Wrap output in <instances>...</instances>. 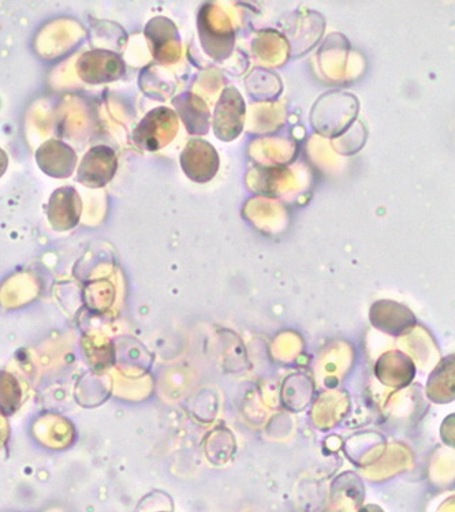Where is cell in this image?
<instances>
[{
	"mask_svg": "<svg viewBox=\"0 0 455 512\" xmlns=\"http://www.w3.org/2000/svg\"><path fill=\"white\" fill-rule=\"evenodd\" d=\"M118 170L117 153L107 145H96L82 158L77 182L91 189H100L113 181Z\"/></svg>",
	"mask_w": 455,
	"mask_h": 512,
	"instance_id": "1",
	"label": "cell"
},
{
	"mask_svg": "<svg viewBox=\"0 0 455 512\" xmlns=\"http://www.w3.org/2000/svg\"><path fill=\"white\" fill-rule=\"evenodd\" d=\"M122 56L106 50L85 52L77 61V73L87 84L114 82L125 76Z\"/></svg>",
	"mask_w": 455,
	"mask_h": 512,
	"instance_id": "2",
	"label": "cell"
},
{
	"mask_svg": "<svg viewBox=\"0 0 455 512\" xmlns=\"http://www.w3.org/2000/svg\"><path fill=\"white\" fill-rule=\"evenodd\" d=\"M177 117L169 108L159 107L149 111L133 133V141L137 147L154 152L169 142L166 130L175 129Z\"/></svg>",
	"mask_w": 455,
	"mask_h": 512,
	"instance_id": "3",
	"label": "cell"
},
{
	"mask_svg": "<svg viewBox=\"0 0 455 512\" xmlns=\"http://www.w3.org/2000/svg\"><path fill=\"white\" fill-rule=\"evenodd\" d=\"M181 166L192 181L205 183L218 173L219 156L204 140H192L181 155Z\"/></svg>",
	"mask_w": 455,
	"mask_h": 512,
	"instance_id": "4",
	"label": "cell"
},
{
	"mask_svg": "<svg viewBox=\"0 0 455 512\" xmlns=\"http://www.w3.org/2000/svg\"><path fill=\"white\" fill-rule=\"evenodd\" d=\"M37 166L52 178L72 177L77 166V153L61 140H48L36 151Z\"/></svg>",
	"mask_w": 455,
	"mask_h": 512,
	"instance_id": "5",
	"label": "cell"
},
{
	"mask_svg": "<svg viewBox=\"0 0 455 512\" xmlns=\"http://www.w3.org/2000/svg\"><path fill=\"white\" fill-rule=\"evenodd\" d=\"M82 201L74 188L55 190L47 205V218L58 231L72 230L80 223Z\"/></svg>",
	"mask_w": 455,
	"mask_h": 512,
	"instance_id": "6",
	"label": "cell"
},
{
	"mask_svg": "<svg viewBox=\"0 0 455 512\" xmlns=\"http://www.w3.org/2000/svg\"><path fill=\"white\" fill-rule=\"evenodd\" d=\"M199 103L200 100L192 93H182L173 100L175 110L178 111L190 134H205L210 126L208 111L205 110V106L197 108Z\"/></svg>",
	"mask_w": 455,
	"mask_h": 512,
	"instance_id": "7",
	"label": "cell"
},
{
	"mask_svg": "<svg viewBox=\"0 0 455 512\" xmlns=\"http://www.w3.org/2000/svg\"><path fill=\"white\" fill-rule=\"evenodd\" d=\"M7 167H9V158H7V153L0 148V178L5 175Z\"/></svg>",
	"mask_w": 455,
	"mask_h": 512,
	"instance_id": "8",
	"label": "cell"
}]
</instances>
